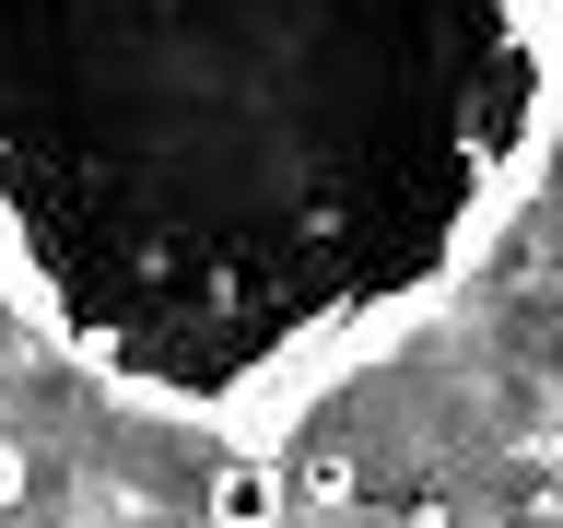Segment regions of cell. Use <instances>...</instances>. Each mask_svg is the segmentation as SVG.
<instances>
[{"instance_id":"obj_2","label":"cell","mask_w":563,"mask_h":528,"mask_svg":"<svg viewBox=\"0 0 563 528\" xmlns=\"http://www.w3.org/2000/svg\"><path fill=\"white\" fill-rule=\"evenodd\" d=\"M294 482H282V447H223L211 470V528H282Z\"/></svg>"},{"instance_id":"obj_1","label":"cell","mask_w":563,"mask_h":528,"mask_svg":"<svg viewBox=\"0 0 563 528\" xmlns=\"http://www.w3.org/2000/svg\"><path fill=\"white\" fill-rule=\"evenodd\" d=\"M563 141V0H0L12 306L141 422L282 447Z\"/></svg>"}]
</instances>
